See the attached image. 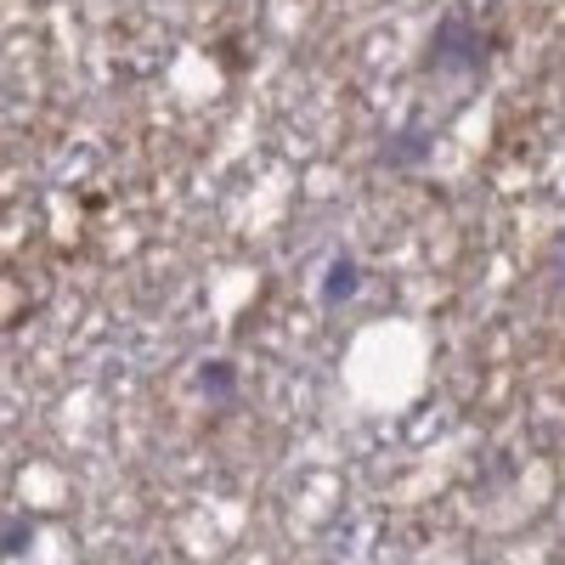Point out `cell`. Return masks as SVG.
Segmentation results:
<instances>
[{"mask_svg": "<svg viewBox=\"0 0 565 565\" xmlns=\"http://www.w3.org/2000/svg\"><path fill=\"white\" fill-rule=\"evenodd\" d=\"M492 57V45H487V29L476 18H463V12H447L430 34V68L436 74H481Z\"/></svg>", "mask_w": 565, "mask_h": 565, "instance_id": "cell-1", "label": "cell"}, {"mask_svg": "<svg viewBox=\"0 0 565 565\" xmlns=\"http://www.w3.org/2000/svg\"><path fill=\"white\" fill-rule=\"evenodd\" d=\"M356 289H362L356 260H351V255L328 260V277H322V306H345V300H356Z\"/></svg>", "mask_w": 565, "mask_h": 565, "instance_id": "cell-2", "label": "cell"}, {"mask_svg": "<svg viewBox=\"0 0 565 565\" xmlns=\"http://www.w3.org/2000/svg\"><path fill=\"white\" fill-rule=\"evenodd\" d=\"M418 159H430V136H418V130H402L385 141V164L402 170V164H418Z\"/></svg>", "mask_w": 565, "mask_h": 565, "instance_id": "cell-3", "label": "cell"}, {"mask_svg": "<svg viewBox=\"0 0 565 565\" xmlns=\"http://www.w3.org/2000/svg\"><path fill=\"white\" fill-rule=\"evenodd\" d=\"M199 391L210 402H232V391H238V373H232V362H204L199 367Z\"/></svg>", "mask_w": 565, "mask_h": 565, "instance_id": "cell-4", "label": "cell"}, {"mask_svg": "<svg viewBox=\"0 0 565 565\" xmlns=\"http://www.w3.org/2000/svg\"><path fill=\"white\" fill-rule=\"evenodd\" d=\"M29 537H34V526H29V521H18V514H7V554H12V559L29 548Z\"/></svg>", "mask_w": 565, "mask_h": 565, "instance_id": "cell-5", "label": "cell"}, {"mask_svg": "<svg viewBox=\"0 0 565 565\" xmlns=\"http://www.w3.org/2000/svg\"><path fill=\"white\" fill-rule=\"evenodd\" d=\"M559 266H565V244H559ZM559 277H565V271H559Z\"/></svg>", "mask_w": 565, "mask_h": 565, "instance_id": "cell-6", "label": "cell"}]
</instances>
